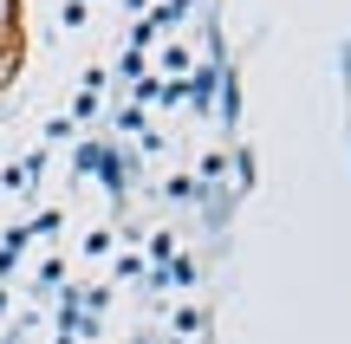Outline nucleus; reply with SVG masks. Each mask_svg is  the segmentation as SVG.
Here are the masks:
<instances>
[{"label": "nucleus", "mask_w": 351, "mask_h": 344, "mask_svg": "<svg viewBox=\"0 0 351 344\" xmlns=\"http://www.w3.org/2000/svg\"><path fill=\"white\" fill-rule=\"evenodd\" d=\"M13 20H20V0H0V39H13Z\"/></svg>", "instance_id": "nucleus-1"}]
</instances>
